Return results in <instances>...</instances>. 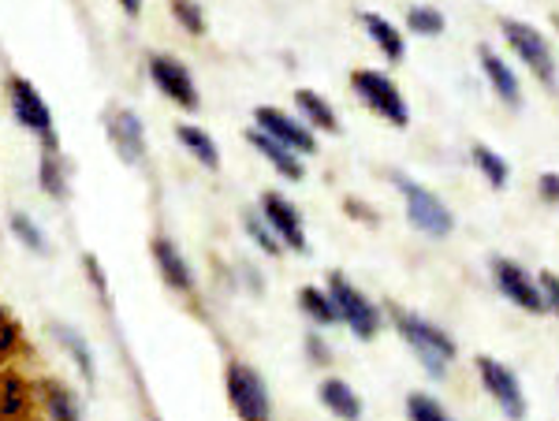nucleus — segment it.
Segmentation results:
<instances>
[{
    "label": "nucleus",
    "mask_w": 559,
    "mask_h": 421,
    "mask_svg": "<svg viewBox=\"0 0 559 421\" xmlns=\"http://www.w3.org/2000/svg\"><path fill=\"white\" fill-rule=\"evenodd\" d=\"M306 347H310V354L318 358V362H329V351L321 347V339H318V336H310V344H306Z\"/></svg>",
    "instance_id": "obj_35"
},
{
    "label": "nucleus",
    "mask_w": 559,
    "mask_h": 421,
    "mask_svg": "<svg viewBox=\"0 0 559 421\" xmlns=\"http://www.w3.org/2000/svg\"><path fill=\"white\" fill-rule=\"evenodd\" d=\"M261 217H265L269 228L276 231L280 246H292V250H306V231H302V220H299V209L276 191H265L261 194Z\"/></svg>",
    "instance_id": "obj_12"
},
{
    "label": "nucleus",
    "mask_w": 559,
    "mask_h": 421,
    "mask_svg": "<svg viewBox=\"0 0 559 421\" xmlns=\"http://www.w3.org/2000/svg\"><path fill=\"white\" fill-rule=\"evenodd\" d=\"M392 317H395V328H400V336L411 344V351L421 358V365H426V373L429 377H444L448 373V365H452V358H455V339L444 333V328H437L432 321L426 317H418V313H411V310H392Z\"/></svg>",
    "instance_id": "obj_1"
},
{
    "label": "nucleus",
    "mask_w": 559,
    "mask_h": 421,
    "mask_svg": "<svg viewBox=\"0 0 559 421\" xmlns=\"http://www.w3.org/2000/svg\"><path fill=\"white\" fill-rule=\"evenodd\" d=\"M321 402L336 418H344V421H358V418H362V399H358V392L350 388L347 381H340V377H329V381L321 384Z\"/></svg>",
    "instance_id": "obj_18"
},
{
    "label": "nucleus",
    "mask_w": 559,
    "mask_h": 421,
    "mask_svg": "<svg viewBox=\"0 0 559 421\" xmlns=\"http://www.w3.org/2000/svg\"><path fill=\"white\" fill-rule=\"evenodd\" d=\"M120 4H123V12H128V15H139L142 0H120Z\"/></svg>",
    "instance_id": "obj_36"
},
{
    "label": "nucleus",
    "mask_w": 559,
    "mask_h": 421,
    "mask_svg": "<svg viewBox=\"0 0 559 421\" xmlns=\"http://www.w3.org/2000/svg\"><path fill=\"white\" fill-rule=\"evenodd\" d=\"M540 294H545V306H552L559 313V280H556V273H540Z\"/></svg>",
    "instance_id": "obj_33"
},
{
    "label": "nucleus",
    "mask_w": 559,
    "mask_h": 421,
    "mask_svg": "<svg viewBox=\"0 0 559 421\" xmlns=\"http://www.w3.org/2000/svg\"><path fill=\"white\" fill-rule=\"evenodd\" d=\"M228 402L231 410L239 414V421H269L273 418V402H269V388L261 381L258 370L242 362H231L228 365Z\"/></svg>",
    "instance_id": "obj_3"
},
{
    "label": "nucleus",
    "mask_w": 559,
    "mask_h": 421,
    "mask_svg": "<svg viewBox=\"0 0 559 421\" xmlns=\"http://www.w3.org/2000/svg\"><path fill=\"white\" fill-rule=\"evenodd\" d=\"M492 276H496V288L508 294V302H515L526 313H545V294L534 280H530V273L515 262H508V257H496L492 262Z\"/></svg>",
    "instance_id": "obj_11"
},
{
    "label": "nucleus",
    "mask_w": 559,
    "mask_h": 421,
    "mask_svg": "<svg viewBox=\"0 0 559 421\" xmlns=\"http://www.w3.org/2000/svg\"><path fill=\"white\" fill-rule=\"evenodd\" d=\"M299 306L310 313L313 325H336L340 313H336V302L329 299V291H318V288H302L299 291Z\"/></svg>",
    "instance_id": "obj_25"
},
{
    "label": "nucleus",
    "mask_w": 559,
    "mask_h": 421,
    "mask_svg": "<svg viewBox=\"0 0 559 421\" xmlns=\"http://www.w3.org/2000/svg\"><path fill=\"white\" fill-rule=\"evenodd\" d=\"M392 179H395V187H400L403 202H407V220L414 224V228L426 231L429 239H444L448 231L455 228L452 209H448L437 194L426 191L421 183H414V179H407L403 172H392Z\"/></svg>",
    "instance_id": "obj_2"
},
{
    "label": "nucleus",
    "mask_w": 559,
    "mask_h": 421,
    "mask_svg": "<svg viewBox=\"0 0 559 421\" xmlns=\"http://www.w3.org/2000/svg\"><path fill=\"white\" fill-rule=\"evenodd\" d=\"M150 79L157 83V89L168 97V101L179 105V109H198V105H202V97H198V86H194L191 71L179 64V60L153 52V57H150Z\"/></svg>",
    "instance_id": "obj_9"
},
{
    "label": "nucleus",
    "mask_w": 559,
    "mask_h": 421,
    "mask_svg": "<svg viewBox=\"0 0 559 421\" xmlns=\"http://www.w3.org/2000/svg\"><path fill=\"white\" fill-rule=\"evenodd\" d=\"M500 26H503V38L511 41V49L526 60L530 71H534L540 83L556 86V57H552V45L545 41V34H537L534 26L519 23V20H503Z\"/></svg>",
    "instance_id": "obj_7"
},
{
    "label": "nucleus",
    "mask_w": 559,
    "mask_h": 421,
    "mask_svg": "<svg viewBox=\"0 0 559 421\" xmlns=\"http://www.w3.org/2000/svg\"><path fill=\"white\" fill-rule=\"evenodd\" d=\"M329 299L336 302L340 321H347V328L358 339H373L377 336V328H381V313H377V306L355 288V284H347L344 273L329 276Z\"/></svg>",
    "instance_id": "obj_4"
},
{
    "label": "nucleus",
    "mask_w": 559,
    "mask_h": 421,
    "mask_svg": "<svg viewBox=\"0 0 559 421\" xmlns=\"http://www.w3.org/2000/svg\"><path fill=\"white\" fill-rule=\"evenodd\" d=\"M407 414H411V421H452V414H448L432 396H426V392L407 396Z\"/></svg>",
    "instance_id": "obj_29"
},
{
    "label": "nucleus",
    "mask_w": 559,
    "mask_h": 421,
    "mask_svg": "<svg viewBox=\"0 0 559 421\" xmlns=\"http://www.w3.org/2000/svg\"><path fill=\"white\" fill-rule=\"evenodd\" d=\"M295 105H299V112L306 116V123H313V128H321V131H340L336 112H332V105L324 101L321 94H313V89H299V94H295Z\"/></svg>",
    "instance_id": "obj_21"
},
{
    "label": "nucleus",
    "mask_w": 559,
    "mask_h": 421,
    "mask_svg": "<svg viewBox=\"0 0 559 421\" xmlns=\"http://www.w3.org/2000/svg\"><path fill=\"white\" fill-rule=\"evenodd\" d=\"M540 199H545V202H559V172H545V176H540Z\"/></svg>",
    "instance_id": "obj_34"
},
{
    "label": "nucleus",
    "mask_w": 559,
    "mask_h": 421,
    "mask_svg": "<svg viewBox=\"0 0 559 421\" xmlns=\"http://www.w3.org/2000/svg\"><path fill=\"white\" fill-rule=\"evenodd\" d=\"M477 373H481L485 392L496 399V407H500L503 414H508L511 421L526 418V396H522V384L508 365L496 362V358H489V354H481L477 358Z\"/></svg>",
    "instance_id": "obj_8"
},
{
    "label": "nucleus",
    "mask_w": 559,
    "mask_h": 421,
    "mask_svg": "<svg viewBox=\"0 0 559 421\" xmlns=\"http://www.w3.org/2000/svg\"><path fill=\"white\" fill-rule=\"evenodd\" d=\"M41 399L49 410V421H83V407H79L75 392L60 381H45L41 384Z\"/></svg>",
    "instance_id": "obj_19"
},
{
    "label": "nucleus",
    "mask_w": 559,
    "mask_h": 421,
    "mask_svg": "<svg viewBox=\"0 0 559 421\" xmlns=\"http://www.w3.org/2000/svg\"><path fill=\"white\" fill-rule=\"evenodd\" d=\"M250 146H254L258 154L265 157L269 165H273L276 172L284 176V179H295V183H299V179L306 176V168H302L299 154H292V149H287V146H280V142H276V139H269V134L250 131Z\"/></svg>",
    "instance_id": "obj_17"
},
{
    "label": "nucleus",
    "mask_w": 559,
    "mask_h": 421,
    "mask_svg": "<svg viewBox=\"0 0 559 421\" xmlns=\"http://www.w3.org/2000/svg\"><path fill=\"white\" fill-rule=\"evenodd\" d=\"M173 15H176V20L183 23L191 34H202V31H205L202 8H198L194 0H173Z\"/></svg>",
    "instance_id": "obj_32"
},
{
    "label": "nucleus",
    "mask_w": 559,
    "mask_h": 421,
    "mask_svg": "<svg viewBox=\"0 0 559 421\" xmlns=\"http://www.w3.org/2000/svg\"><path fill=\"white\" fill-rule=\"evenodd\" d=\"M150 250H153V262H157V268H160V276H165L168 288L191 294L194 291V273H191V265H187V257L179 254V246L173 243V239L157 236L150 243Z\"/></svg>",
    "instance_id": "obj_14"
},
{
    "label": "nucleus",
    "mask_w": 559,
    "mask_h": 421,
    "mask_svg": "<svg viewBox=\"0 0 559 421\" xmlns=\"http://www.w3.org/2000/svg\"><path fill=\"white\" fill-rule=\"evenodd\" d=\"M20 351H23V328L15 325L12 313L0 310V362H8V358Z\"/></svg>",
    "instance_id": "obj_30"
},
{
    "label": "nucleus",
    "mask_w": 559,
    "mask_h": 421,
    "mask_svg": "<svg viewBox=\"0 0 559 421\" xmlns=\"http://www.w3.org/2000/svg\"><path fill=\"white\" fill-rule=\"evenodd\" d=\"M350 86H355V94L362 97L381 120L392 123V128H407L411 123V112H407V101H403L400 86L388 75H381V71H355Z\"/></svg>",
    "instance_id": "obj_5"
},
{
    "label": "nucleus",
    "mask_w": 559,
    "mask_h": 421,
    "mask_svg": "<svg viewBox=\"0 0 559 421\" xmlns=\"http://www.w3.org/2000/svg\"><path fill=\"white\" fill-rule=\"evenodd\" d=\"M242 228H247V236L254 239V243H258L261 250H269V254H280V239H276V231L269 228L261 213H247V217H242Z\"/></svg>",
    "instance_id": "obj_31"
},
{
    "label": "nucleus",
    "mask_w": 559,
    "mask_h": 421,
    "mask_svg": "<svg viewBox=\"0 0 559 421\" xmlns=\"http://www.w3.org/2000/svg\"><path fill=\"white\" fill-rule=\"evenodd\" d=\"M12 231L20 236L23 246L34 250V254H49V239H45V231L26 217V213H12Z\"/></svg>",
    "instance_id": "obj_27"
},
{
    "label": "nucleus",
    "mask_w": 559,
    "mask_h": 421,
    "mask_svg": "<svg viewBox=\"0 0 559 421\" xmlns=\"http://www.w3.org/2000/svg\"><path fill=\"white\" fill-rule=\"evenodd\" d=\"M8 101H12L15 120L23 123L26 131H34L45 142V149H57V131H52V112L49 105L41 101V94L34 89L31 79L12 75L8 79Z\"/></svg>",
    "instance_id": "obj_6"
},
{
    "label": "nucleus",
    "mask_w": 559,
    "mask_h": 421,
    "mask_svg": "<svg viewBox=\"0 0 559 421\" xmlns=\"http://www.w3.org/2000/svg\"><path fill=\"white\" fill-rule=\"evenodd\" d=\"M176 139L183 142V146L191 149V154H194L198 160H202V165H210V168L221 165V154H216V142H213L202 128H191V123H179V128H176Z\"/></svg>",
    "instance_id": "obj_23"
},
{
    "label": "nucleus",
    "mask_w": 559,
    "mask_h": 421,
    "mask_svg": "<svg viewBox=\"0 0 559 421\" xmlns=\"http://www.w3.org/2000/svg\"><path fill=\"white\" fill-rule=\"evenodd\" d=\"M362 26H366L369 38H373L377 49H381L384 57L392 60V64H395V60H403V52H407V49H403V34L395 31V26L384 20V15L366 12V15H362Z\"/></svg>",
    "instance_id": "obj_20"
},
{
    "label": "nucleus",
    "mask_w": 559,
    "mask_h": 421,
    "mask_svg": "<svg viewBox=\"0 0 559 421\" xmlns=\"http://www.w3.org/2000/svg\"><path fill=\"white\" fill-rule=\"evenodd\" d=\"M108 139H112L116 154H120L128 165H139L142 154H146V128H142L139 112L134 109H112L105 120Z\"/></svg>",
    "instance_id": "obj_13"
},
{
    "label": "nucleus",
    "mask_w": 559,
    "mask_h": 421,
    "mask_svg": "<svg viewBox=\"0 0 559 421\" xmlns=\"http://www.w3.org/2000/svg\"><path fill=\"white\" fill-rule=\"evenodd\" d=\"M474 165L481 168L485 179H489V187H496V191H503V187H508L511 168H508V160H503L500 154H496L492 146H485V142H477V146H474Z\"/></svg>",
    "instance_id": "obj_24"
},
{
    "label": "nucleus",
    "mask_w": 559,
    "mask_h": 421,
    "mask_svg": "<svg viewBox=\"0 0 559 421\" xmlns=\"http://www.w3.org/2000/svg\"><path fill=\"white\" fill-rule=\"evenodd\" d=\"M38 176H41L45 194H52V199H64V194H68L64 168H60L57 149H41V168H38Z\"/></svg>",
    "instance_id": "obj_26"
},
{
    "label": "nucleus",
    "mask_w": 559,
    "mask_h": 421,
    "mask_svg": "<svg viewBox=\"0 0 559 421\" xmlns=\"http://www.w3.org/2000/svg\"><path fill=\"white\" fill-rule=\"evenodd\" d=\"M552 23H556V26H559V12H556V15H552Z\"/></svg>",
    "instance_id": "obj_37"
},
{
    "label": "nucleus",
    "mask_w": 559,
    "mask_h": 421,
    "mask_svg": "<svg viewBox=\"0 0 559 421\" xmlns=\"http://www.w3.org/2000/svg\"><path fill=\"white\" fill-rule=\"evenodd\" d=\"M477 60H481V68H485V75H489V83H492L496 94H500L503 101L511 105V109H519V105H522V86H519L515 71L503 64V60L496 57L489 45H477Z\"/></svg>",
    "instance_id": "obj_16"
},
{
    "label": "nucleus",
    "mask_w": 559,
    "mask_h": 421,
    "mask_svg": "<svg viewBox=\"0 0 559 421\" xmlns=\"http://www.w3.org/2000/svg\"><path fill=\"white\" fill-rule=\"evenodd\" d=\"M52 333H57V339H60V347H64V351L71 354V362L79 365V373H83L86 381H94V351H90V344L83 336L75 333V328H68V325H60V328H52Z\"/></svg>",
    "instance_id": "obj_22"
},
{
    "label": "nucleus",
    "mask_w": 559,
    "mask_h": 421,
    "mask_svg": "<svg viewBox=\"0 0 559 421\" xmlns=\"http://www.w3.org/2000/svg\"><path fill=\"white\" fill-rule=\"evenodd\" d=\"M0 421H34L31 384L12 370L0 373Z\"/></svg>",
    "instance_id": "obj_15"
},
{
    "label": "nucleus",
    "mask_w": 559,
    "mask_h": 421,
    "mask_svg": "<svg viewBox=\"0 0 559 421\" xmlns=\"http://www.w3.org/2000/svg\"><path fill=\"white\" fill-rule=\"evenodd\" d=\"M254 120H258V131L261 134L276 139L280 146H287L292 154H318V139L310 134V128H306V123H299V120H292L287 112L261 105V109L254 112Z\"/></svg>",
    "instance_id": "obj_10"
},
{
    "label": "nucleus",
    "mask_w": 559,
    "mask_h": 421,
    "mask_svg": "<svg viewBox=\"0 0 559 421\" xmlns=\"http://www.w3.org/2000/svg\"><path fill=\"white\" fill-rule=\"evenodd\" d=\"M407 26H411L414 34H426V38H437V34H444V15H440L437 8L418 4V8H411V12H407Z\"/></svg>",
    "instance_id": "obj_28"
}]
</instances>
